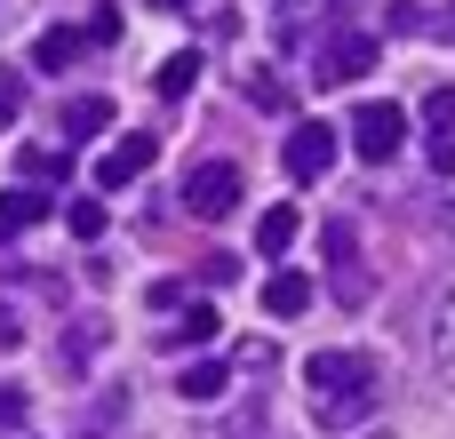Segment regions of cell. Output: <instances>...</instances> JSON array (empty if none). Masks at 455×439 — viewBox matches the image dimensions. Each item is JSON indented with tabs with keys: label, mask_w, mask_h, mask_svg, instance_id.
<instances>
[{
	"label": "cell",
	"mask_w": 455,
	"mask_h": 439,
	"mask_svg": "<svg viewBox=\"0 0 455 439\" xmlns=\"http://www.w3.org/2000/svg\"><path fill=\"white\" fill-rule=\"evenodd\" d=\"M16 104H24V80H16V72H0V128L16 120Z\"/></svg>",
	"instance_id": "obj_19"
},
{
	"label": "cell",
	"mask_w": 455,
	"mask_h": 439,
	"mask_svg": "<svg viewBox=\"0 0 455 439\" xmlns=\"http://www.w3.org/2000/svg\"><path fill=\"white\" fill-rule=\"evenodd\" d=\"M48 216V200L32 192V184H16V192H0V240H24L32 224Z\"/></svg>",
	"instance_id": "obj_9"
},
{
	"label": "cell",
	"mask_w": 455,
	"mask_h": 439,
	"mask_svg": "<svg viewBox=\"0 0 455 439\" xmlns=\"http://www.w3.org/2000/svg\"><path fill=\"white\" fill-rule=\"evenodd\" d=\"M176 392H184L192 408H208V400H224V392H232V368H224V360H200V368H184V376H176Z\"/></svg>",
	"instance_id": "obj_10"
},
{
	"label": "cell",
	"mask_w": 455,
	"mask_h": 439,
	"mask_svg": "<svg viewBox=\"0 0 455 439\" xmlns=\"http://www.w3.org/2000/svg\"><path fill=\"white\" fill-rule=\"evenodd\" d=\"M296 232H304V216H296V208L280 200V208H272V216L256 224V248H264V256H288V248H296Z\"/></svg>",
	"instance_id": "obj_14"
},
{
	"label": "cell",
	"mask_w": 455,
	"mask_h": 439,
	"mask_svg": "<svg viewBox=\"0 0 455 439\" xmlns=\"http://www.w3.org/2000/svg\"><path fill=\"white\" fill-rule=\"evenodd\" d=\"M328 160H336V128H328V120H296V128H288V176H296V184H320Z\"/></svg>",
	"instance_id": "obj_4"
},
{
	"label": "cell",
	"mask_w": 455,
	"mask_h": 439,
	"mask_svg": "<svg viewBox=\"0 0 455 439\" xmlns=\"http://www.w3.org/2000/svg\"><path fill=\"white\" fill-rule=\"evenodd\" d=\"M264 312H272V320L312 312V280H304V272H272V280H264Z\"/></svg>",
	"instance_id": "obj_8"
},
{
	"label": "cell",
	"mask_w": 455,
	"mask_h": 439,
	"mask_svg": "<svg viewBox=\"0 0 455 439\" xmlns=\"http://www.w3.org/2000/svg\"><path fill=\"white\" fill-rule=\"evenodd\" d=\"M192 80H200V48H176V56L152 72V88H160L168 104H184V96H192Z\"/></svg>",
	"instance_id": "obj_12"
},
{
	"label": "cell",
	"mask_w": 455,
	"mask_h": 439,
	"mask_svg": "<svg viewBox=\"0 0 455 439\" xmlns=\"http://www.w3.org/2000/svg\"><path fill=\"white\" fill-rule=\"evenodd\" d=\"M24 424V392H0V432H16Z\"/></svg>",
	"instance_id": "obj_20"
},
{
	"label": "cell",
	"mask_w": 455,
	"mask_h": 439,
	"mask_svg": "<svg viewBox=\"0 0 455 439\" xmlns=\"http://www.w3.org/2000/svg\"><path fill=\"white\" fill-rule=\"evenodd\" d=\"M152 152H160V136H120L104 160H96V184L104 192H120V184H136L144 168H152Z\"/></svg>",
	"instance_id": "obj_5"
},
{
	"label": "cell",
	"mask_w": 455,
	"mask_h": 439,
	"mask_svg": "<svg viewBox=\"0 0 455 439\" xmlns=\"http://www.w3.org/2000/svg\"><path fill=\"white\" fill-rule=\"evenodd\" d=\"M80 48H88V32H72V24H56V32H40V48H32V64H40V72H64V64H80Z\"/></svg>",
	"instance_id": "obj_11"
},
{
	"label": "cell",
	"mask_w": 455,
	"mask_h": 439,
	"mask_svg": "<svg viewBox=\"0 0 455 439\" xmlns=\"http://www.w3.org/2000/svg\"><path fill=\"white\" fill-rule=\"evenodd\" d=\"M448 40H455V16H448Z\"/></svg>",
	"instance_id": "obj_25"
},
{
	"label": "cell",
	"mask_w": 455,
	"mask_h": 439,
	"mask_svg": "<svg viewBox=\"0 0 455 439\" xmlns=\"http://www.w3.org/2000/svg\"><path fill=\"white\" fill-rule=\"evenodd\" d=\"M152 8H184V0H152Z\"/></svg>",
	"instance_id": "obj_23"
},
{
	"label": "cell",
	"mask_w": 455,
	"mask_h": 439,
	"mask_svg": "<svg viewBox=\"0 0 455 439\" xmlns=\"http://www.w3.org/2000/svg\"><path fill=\"white\" fill-rule=\"evenodd\" d=\"M400 144H408V112L400 104H360L352 112V152L360 160H392Z\"/></svg>",
	"instance_id": "obj_3"
},
{
	"label": "cell",
	"mask_w": 455,
	"mask_h": 439,
	"mask_svg": "<svg viewBox=\"0 0 455 439\" xmlns=\"http://www.w3.org/2000/svg\"><path fill=\"white\" fill-rule=\"evenodd\" d=\"M64 224H72V240H96V232H104V200H72Z\"/></svg>",
	"instance_id": "obj_16"
},
{
	"label": "cell",
	"mask_w": 455,
	"mask_h": 439,
	"mask_svg": "<svg viewBox=\"0 0 455 439\" xmlns=\"http://www.w3.org/2000/svg\"><path fill=\"white\" fill-rule=\"evenodd\" d=\"M304 384L320 392V400H376L368 384H376V360L368 352H312L304 360Z\"/></svg>",
	"instance_id": "obj_1"
},
{
	"label": "cell",
	"mask_w": 455,
	"mask_h": 439,
	"mask_svg": "<svg viewBox=\"0 0 455 439\" xmlns=\"http://www.w3.org/2000/svg\"><path fill=\"white\" fill-rule=\"evenodd\" d=\"M24 176H40V184H56V176H64V152H24V168H16V184H24Z\"/></svg>",
	"instance_id": "obj_17"
},
{
	"label": "cell",
	"mask_w": 455,
	"mask_h": 439,
	"mask_svg": "<svg viewBox=\"0 0 455 439\" xmlns=\"http://www.w3.org/2000/svg\"><path fill=\"white\" fill-rule=\"evenodd\" d=\"M432 360H440V376L455 384V288H448V304H440V320H432Z\"/></svg>",
	"instance_id": "obj_15"
},
{
	"label": "cell",
	"mask_w": 455,
	"mask_h": 439,
	"mask_svg": "<svg viewBox=\"0 0 455 439\" xmlns=\"http://www.w3.org/2000/svg\"><path fill=\"white\" fill-rule=\"evenodd\" d=\"M360 439H384V432H360Z\"/></svg>",
	"instance_id": "obj_24"
},
{
	"label": "cell",
	"mask_w": 455,
	"mask_h": 439,
	"mask_svg": "<svg viewBox=\"0 0 455 439\" xmlns=\"http://www.w3.org/2000/svg\"><path fill=\"white\" fill-rule=\"evenodd\" d=\"M184 208H192L200 224L232 216V208H240V168H232V160H200V168L184 176Z\"/></svg>",
	"instance_id": "obj_2"
},
{
	"label": "cell",
	"mask_w": 455,
	"mask_h": 439,
	"mask_svg": "<svg viewBox=\"0 0 455 439\" xmlns=\"http://www.w3.org/2000/svg\"><path fill=\"white\" fill-rule=\"evenodd\" d=\"M56 128H64V136H96V128H112V96H104V88H88V96H64Z\"/></svg>",
	"instance_id": "obj_7"
},
{
	"label": "cell",
	"mask_w": 455,
	"mask_h": 439,
	"mask_svg": "<svg viewBox=\"0 0 455 439\" xmlns=\"http://www.w3.org/2000/svg\"><path fill=\"white\" fill-rule=\"evenodd\" d=\"M96 344H104V328H96V320H88V328H80V336H72V344H64V360H72V368H80V360H88V352H96Z\"/></svg>",
	"instance_id": "obj_18"
},
{
	"label": "cell",
	"mask_w": 455,
	"mask_h": 439,
	"mask_svg": "<svg viewBox=\"0 0 455 439\" xmlns=\"http://www.w3.org/2000/svg\"><path fill=\"white\" fill-rule=\"evenodd\" d=\"M432 128H455V88H440V96H432Z\"/></svg>",
	"instance_id": "obj_21"
},
{
	"label": "cell",
	"mask_w": 455,
	"mask_h": 439,
	"mask_svg": "<svg viewBox=\"0 0 455 439\" xmlns=\"http://www.w3.org/2000/svg\"><path fill=\"white\" fill-rule=\"evenodd\" d=\"M368 64H376V40H368V32H336L328 56H320V80H360Z\"/></svg>",
	"instance_id": "obj_6"
},
{
	"label": "cell",
	"mask_w": 455,
	"mask_h": 439,
	"mask_svg": "<svg viewBox=\"0 0 455 439\" xmlns=\"http://www.w3.org/2000/svg\"><path fill=\"white\" fill-rule=\"evenodd\" d=\"M216 328H224V320H216V304H192L160 344H168V352H192V344H216Z\"/></svg>",
	"instance_id": "obj_13"
},
{
	"label": "cell",
	"mask_w": 455,
	"mask_h": 439,
	"mask_svg": "<svg viewBox=\"0 0 455 439\" xmlns=\"http://www.w3.org/2000/svg\"><path fill=\"white\" fill-rule=\"evenodd\" d=\"M16 336H24V320H16V312L0 304V344H16Z\"/></svg>",
	"instance_id": "obj_22"
}]
</instances>
